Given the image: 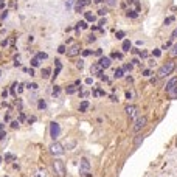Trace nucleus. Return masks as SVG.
<instances>
[{"label":"nucleus","mask_w":177,"mask_h":177,"mask_svg":"<svg viewBox=\"0 0 177 177\" xmlns=\"http://www.w3.org/2000/svg\"><path fill=\"white\" fill-rule=\"evenodd\" d=\"M175 68V64L172 62V61H168L166 64H163L162 67H160V70H159V78H166L168 75H171L172 73V70Z\"/></svg>","instance_id":"1"},{"label":"nucleus","mask_w":177,"mask_h":177,"mask_svg":"<svg viewBox=\"0 0 177 177\" xmlns=\"http://www.w3.org/2000/svg\"><path fill=\"white\" fill-rule=\"evenodd\" d=\"M53 171H54V174H56L57 177H64V175H65V165H64V162L59 160V159H56V160L53 162Z\"/></svg>","instance_id":"2"},{"label":"nucleus","mask_w":177,"mask_h":177,"mask_svg":"<svg viewBox=\"0 0 177 177\" xmlns=\"http://www.w3.org/2000/svg\"><path fill=\"white\" fill-rule=\"evenodd\" d=\"M59 134H61V127H59V124L56 121H51L50 123V137L53 140H57Z\"/></svg>","instance_id":"3"},{"label":"nucleus","mask_w":177,"mask_h":177,"mask_svg":"<svg viewBox=\"0 0 177 177\" xmlns=\"http://www.w3.org/2000/svg\"><path fill=\"white\" fill-rule=\"evenodd\" d=\"M79 172L86 177H90V163L87 159H82L81 160V166H79Z\"/></svg>","instance_id":"4"},{"label":"nucleus","mask_w":177,"mask_h":177,"mask_svg":"<svg viewBox=\"0 0 177 177\" xmlns=\"http://www.w3.org/2000/svg\"><path fill=\"white\" fill-rule=\"evenodd\" d=\"M146 123H148V118L146 116H140L138 120L135 121V126H134V132H140L145 126H146Z\"/></svg>","instance_id":"5"},{"label":"nucleus","mask_w":177,"mask_h":177,"mask_svg":"<svg viewBox=\"0 0 177 177\" xmlns=\"http://www.w3.org/2000/svg\"><path fill=\"white\" fill-rule=\"evenodd\" d=\"M50 151H51V154H54V155H61V154H64V146H62L61 143H53V145L50 146Z\"/></svg>","instance_id":"6"},{"label":"nucleus","mask_w":177,"mask_h":177,"mask_svg":"<svg viewBox=\"0 0 177 177\" xmlns=\"http://www.w3.org/2000/svg\"><path fill=\"white\" fill-rule=\"evenodd\" d=\"M79 51H81V47L78 45V44H75V45H72V47L67 50V56H68V57H75V56L79 54Z\"/></svg>","instance_id":"7"},{"label":"nucleus","mask_w":177,"mask_h":177,"mask_svg":"<svg viewBox=\"0 0 177 177\" xmlns=\"http://www.w3.org/2000/svg\"><path fill=\"white\" fill-rule=\"evenodd\" d=\"M101 65V68L104 70V68H109L110 67V64H112V61H110V57H101L100 59V62H98Z\"/></svg>","instance_id":"8"},{"label":"nucleus","mask_w":177,"mask_h":177,"mask_svg":"<svg viewBox=\"0 0 177 177\" xmlns=\"http://www.w3.org/2000/svg\"><path fill=\"white\" fill-rule=\"evenodd\" d=\"M177 86V78H172V79H169L168 81V84H166V87H165V90L169 93L171 90H174V87Z\"/></svg>","instance_id":"9"},{"label":"nucleus","mask_w":177,"mask_h":177,"mask_svg":"<svg viewBox=\"0 0 177 177\" xmlns=\"http://www.w3.org/2000/svg\"><path fill=\"white\" fill-rule=\"evenodd\" d=\"M54 64H56V70H54V73H53V78H51V81L54 82V79L57 78V75H59V72H61V68H62V64H61V61H54Z\"/></svg>","instance_id":"10"},{"label":"nucleus","mask_w":177,"mask_h":177,"mask_svg":"<svg viewBox=\"0 0 177 177\" xmlns=\"http://www.w3.org/2000/svg\"><path fill=\"white\" fill-rule=\"evenodd\" d=\"M126 112H127V115H129L131 118H135V115H137V107H135V106H127V107H126Z\"/></svg>","instance_id":"11"},{"label":"nucleus","mask_w":177,"mask_h":177,"mask_svg":"<svg viewBox=\"0 0 177 177\" xmlns=\"http://www.w3.org/2000/svg\"><path fill=\"white\" fill-rule=\"evenodd\" d=\"M90 72H92V73H96V75H100V73L103 72V68H101V65H100V64H95V65H92Z\"/></svg>","instance_id":"12"},{"label":"nucleus","mask_w":177,"mask_h":177,"mask_svg":"<svg viewBox=\"0 0 177 177\" xmlns=\"http://www.w3.org/2000/svg\"><path fill=\"white\" fill-rule=\"evenodd\" d=\"M82 8H84V3L81 2V0H78L76 5H75V11H76V13H81V11H82Z\"/></svg>","instance_id":"13"},{"label":"nucleus","mask_w":177,"mask_h":177,"mask_svg":"<svg viewBox=\"0 0 177 177\" xmlns=\"http://www.w3.org/2000/svg\"><path fill=\"white\" fill-rule=\"evenodd\" d=\"M89 106H90L89 101H82V103L79 104V112H86V110L89 109Z\"/></svg>","instance_id":"14"},{"label":"nucleus","mask_w":177,"mask_h":177,"mask_svg":"<svg viewBox=\"0 0 177 177\" xmlns=\"http://www.w3.org/2000/svg\"><path fill=\"white\" fill-rule=\"evenodd\" d=\"M84 16H86V20H87V22H95V19H96L92 13H86Z\"/></svg>","instance_id":"15"},{"label":"nucleus","mask_w":177,"mask_h":177,"mask_svg":"<svg viewBox=\"0 0 177 177\" xmlns=\"http://www.w3.org/2000/svg\"><path fill=\"white\" fill-rule=\"evenodd\" d=\"M76 90H78V87H76V84H72V86H68V87H67V93H68V95H72V93H75Z\"/></svg>","instance_id":"16"},{"label":"nucleus","mask_w":177,"mask_h":177,"mask_svg":"<svg viewBox=\"0 0 177 177\" xmlns=\"http://www.w3.org/2000/svg\"><path fill=\"white\" fill-rule=\"evenodd\" d=\"M41 65V61H39V57H33L31 59V67L34 68V67H39Z\"/></svg>","instance_id":"17"},{"label":"nucleus","mask_w":177,"mask_h":177,"mask_svg":"<svg viewBox=\"0 0 177 177\" xmlns=\"http://www.w3.org/2000/svg\"><path fill=\"white\" fill-rule=\"evenodd\" d=\"M123 73H124V68H116L115 70V78H123Z\"/></svg>","instance_id":"18"},{"label":"nucleus","mask_w":177,"mask_h":177,"mask_svg":"<svg viewBox=\"0 0 177 177\" xmlns=\"http://www.w3.org/2000/svg\"><path fill=\"white\" fill-rule=\"evenodd\" d=\"M131 50V42L129 41H124L123 42V51H129Z\"/></svg>","instance_id":"19"},{"label":"nucleus","mask_w":177,"mask_h":177,"mask_svg":"<svg viewBox=\"0 0 177 177\" xmlns=\"http://www.w3.org/2000/svg\"><path fill=\"white\" fill-rule=\"evenodd\" d=\"M41 75H42V78H48V76H50V68H42V70H41Z\"/></svg>","instance_id":"20"},{"label":"nucleus","mask_w":177,"mask_h":177,"mask_svg":"<svg viewBox=\"0 0 177 177\" xmlns=\"http://www.w3.org/2000/svg\"><path fill=\"white\" fill-rule=\"evenodd\" d=\"M143 138H145L143 135H141V137H137V138H135V148H138L140 143H143Z\"/></svg>","instance_id":"21"},{"label":"nucleus","mask_w":177,"mask_h":177,"mask_svg":"<svg viewBox=\"0 0 177 177\" xmlns=\"http://www.w3.org/2000/svg\"><path fill=\"white\" fill-rule=\"evenodd\" d=\"M37 107H39V109H45V107H47V103H45L44 100H39V103H37Z\"/></svg>","instance_id":"22"},{"label":"nucleus","mask_w":177,"mask_h":177,"mask_svg":"<svg viewBox=\"0 0 177 177\" xmlns=\"http://www.w3.org/2000/svg\"><path fill=\"white\" fill-rule=\"evenodd\" d=\"M137 16H138V14H137V11H132V9H131V11H127V17H132V19H135Z\"/></svg>","instance_id":"23"},{"label":"nucleus","mask_w":177,"mask_h":177,"mask_svg":"<svg viewBox=\"0 0 177 177\" xmlns=\"http://www.w3.org/2000/svg\"><path fill=\"white\" fill-rule=\"evenodd\" d=\"M171 56H172V57H177V44L172 47V50H171Z\"/></svg>","instance_id":"24"},{"label":"nucleus","mask_w":177,"mask_h":177,"mask_svg":"<svg viewBox=\"0 0 177 177\" xmlns=\"http://www.w3.org/2000/svg\"><path fill=\"white\" fill-rule=\"evenodd\" d=\"M37 57H39V59H47L48 54H47V53H42V51H39V53H37Z\"/></svg>","instance_id":"25"},{"label":"nucleus","mask_w":177,"mask_h":177,"mask_svg":"<svg viewBox=\"0 0 177 177\" xmlns=\"http://www.w3.org/2000/svg\"><path fill=\"white\" fill-rule=\"evenodd\" d=\"M106 3L109 6H116V0H106Z\"/></svg>","instance_id":"26"},{"label":"nucleus","mask_w":177,"mask_h":177,"mask_svg":"<svg viewBox=\"0 0 177 177\" xmlns=\"http://www.w3.org/2000/svg\"><path fill=\"white\" fill-rule=\"evenodd\" d=\"M59 92H61V89H59L57 86H54V89H53V95H54V96H57V95H59Z\"/></svg>","instance_id":"27"},{"label":"nucleus","mask_w":177,"mask_h":177,"mask_svg":"<svg viewBox=\"0 0 177 177\" xmlns=\"http://www.w3.org/2000/svg\"><path fill=\"white\" fill-rule=\"evenodd\" d=\"M124 37V31H118L116 33V39H123Z\"/></svg>","instance_id":"28"},{"label":"nucleus","mask_w":177,"mask_h":177,"mask_svg":"<svg viewBox=\"0 0 177 177\" xmlns=\"http://www.w3.org/2000/svg\"><path fill=\"white\" fill-rule=\"evenodd\" d=\"M27 87H28V89H31V90H36V89H37V84H34V82H33V84H28Z\"/></svg>","instance_id":"29"},{"label":"nucleus","mask_w":177,"mask_h":177,"mask_svg":"<svg viewBox=\"0 0 177 177\" xmlns=\"http://www.w3.org/2000/svg\"><path fill=\"white\" fill-rule=\"evenodd\" d=\"M169 95H171V98H177V89H175V90H171Z\"/></svg>","instance_id":"30"},{"label":"nucleus","mask_w":177,"mask_h":177,"mask_svg":"<svg viewBox=\"0 0 177 177\" xmlns=\"http://www.w3.org/2000/svg\"><path fill=\"white\" fill-rule=\"evenodd\" d=\"M76 67H78V68H82V67H84V61H78V62H76Z\"/></svg>","instance_id":"31"},{"label":"nucleus","mask_w":177,"mask_h":177,"mask_svg":"<svg viewBox=\"0 0 177 177\" xmlns=\"http://www.w3.org/2000/svg\"><path fill=\"white\" fill-rule=\"evenodd\" d=\"M171 22H174V17H168L166 20H165V25H168V23H171Z\"/></svg>","instance_id":"32"},{"label":"nucleus","mask_w":177,"mask_h":177,"mask_svg":"<svg viewBox=\"0 0 177 177\" xmlns=\"http://www.w3.org/2000/svg\"><path fill=\"white\" fill-rule=\"evenodd\" d=\"M152 54H154L155 57H159V56H160L162 53H160V50H154V51H152Z\"/></svg>","instance_id":"33"},{"label":"nucleus","mask_w":177,"mask_h":177,"mask_svg":"<svg viewBox=\"0 0 177 177\" xmlns=\"http://www.w3.org/2000/svg\"><path fill=\"white\" fill-rule=\"evenodd\" d=\"M57 51H59V53H65V45H61V47L57 48Z\"/></svg>","instance_id":"34"},{"label":"nucleus","mask_w":177,"mask_h":177,"mask_svg":"<svg viewBox=\"0 0 177 177\" xmlns=\"http://www.w3.org/2000/svg\"><path fill=\"white\" fill-rule=\"evenodd\" d=\"M78 25H79L81 28H87V23H86L84 20H82V22H78Z\"/></svg>","instance_id":"35"},{"label":"nucleus","mask_w":177,"mask_h":177,"mask_svg":"<svg viewBox=\"0 0 177 177\" xmlns=\"http://www.w3.org/2000/svg\"><path fill=\"white\" fill-rule=\"evenodd\" d=\"M14 159V155H11V154H6L5 155V160H13Z\"/></svg>","instance_id":"36"},{"label":"nucleus","mask_w":177,"mask_h":177,"mask_svg":"<svg viewBox=\"0 0 177 177\" xmlns=\"http://www.w3.org/2000/svg\"><path fill=\"white\" fill-rule=\"evenodd\" d=\"M90 54H92L90 50H84V51H82V56H90Z\"/></svg>","instance_id":"37"},{"label":"nucleus","mask_w":177,"mask_h":177,"mask_svg":"<svg viewBox=\"0 0 177 177\" xmlns=\"http://www.w3.org/2000/svg\"><path fill=\"white\" fill-rule=\"evenodd\" d=\"M95 41H96V37H95L93 34H90V36H89V42H95Z\"/></svg>","instance_id":"38"},{"label":"nucleus","mask_w":177,"mask_h":177,"mask_svg":"<svg viewBox=\"0 0 177 177\" xmlns=\"http://www.w3.org/2000/svg\"><path fill=\"white\" fill-rule=\"evenodd\" d=\"M106 9H100V11H98V16H106Z\"/></svg>","instance_id":"39"},{"label":"nucleus","mask_w":177,"mask_h":177,"mask_svg":"<svg viewBox=\"0 0 177 177\" xmlns=\"http://www.w3.org/2000/svg\"><path fill=\"white\" fill-rule=\"evenodd\" d=\"M11 126H13V129L19 127V121H13V123H11Z\"/></svg>","instance_id":"40"},{"label":"nucleus","mask_w":177,"mask_h":177,"mask_svg":"<svg viewBox=\"0 0 177 177\" xmlns=\"http://www.w3.org/2000/svg\"><path fill=\"white\" fill-rule=\"evenodd\" d=\"M171 37H172V39H177V30H174V31H172V34H171Z\"/></svg>","instance_id":"41"},{"label":"nucleus","mask_w":177,"mask_h":177,"mask_svg":"<svg viewBox=\"0 0 177 177\" xmlns=\"http://www.w3.org/2000/svg\"><path fill=\"white\" fill-rule=\"evenodd\" d=\"M5 137H6V134H5V132H0V141H2V140L5 138Z\"/></svg>","instance_id":"42"},{"label":"nucleus","mask_w":177,"mask_h":177,"mask_svg":"<svg viewBox=\"0 0 177 177\" xmlns=\"http://www.w3.org/2000/svg\"><path fill=\"white\" fill-rule=\"evenodd\" d=\"M9 42H8V39H5V41H2V47H6Z\"/></svg>","instance_id":"43"},{"label":"nucleus","mask_w":177,"mask_h":177,"mask_svg":"<svg viewBox=\"0 0 177 177\" xmlns=\"http://www.w3.org/2000/svg\"><path fill=\"white\" fill-rule=\"evenodd\" d=\"M22 90H23V84H19V89H17V92H19V93H20Z\"/></svg>","instance_id":"44"},{"label":"nucleus","mask_w":177,"mask_h":177,"mask_svg":"<svg viewBox=\"0 0 177 177\" xmlns=\"http://www.w3.org/2000/svg\"><path fill=\"white\" fill-rule=\"evenodd\" d=\"M124 70H132V65H131V64H126V65H124Z\"/></svg>","instance_id":"45"},{"label":"nucleus","mask_w":177,"mask_h":177,"mask_svg":"<svg viewBox=\"0 0 177 177\" xmlns=\"http://www.w3.org/2000/svg\"><path fill=\"white\" fill-rule=\"evenodd\" d=\"M149 75H151V70H145L143 72V76H149Z\"/></svg>","instance_id":"46"},{"label":"nucleus","mask_w":177,"mask_h":177,"mask_svg":"<svg viewBox=\"0 0 177 177\" xmlns=\"http://www.w3.org/2000/svg\"><path fill=\"white\" fill-rule=\"evenodd\" d=\"M95 54H96V56H101V54H103V50H96Z\"/></svg>","instance_id":"47"},{"label":"nucleus","mask_w":177,"mask_h":177,"mask_svg":"<svg viewBox=\"0 0 177 177\" xmlns=\"http://www.w3.org/2000/svg\"><path fill=\"white\" fill-rule=\"evenodd\" d=\"M81 2H82V3H84V6H86V5H89V3L92 2V0H81Z\"/></svg>","instance_id":"48"},{"label":"nucleus","mask_w":177,"mask_h":177,"mask_svg":"<svg viewBox=\"0 0 177 177\" xmlns=\"http://www.w3.org/2000/svg\"><path fill=\"white\" fill-rule=\"evenodd\" d=\"M140 56H141V57H146V56H148V53H146V51H140Z\"/></svg>","instance_id":"49"},{"label":"nucleus","mask_w":177,"mask_h":177,"mask_svg":"<svg viewBox=\"0 0 177 177\" xmlns=\"http://www.w3.org/2000/svg\"><path fill=\"white\" fill-rule=\"evenodd\" d=\"M106 25V20H100V27H104Z\"/></svg>","instance_id":"50"},{"label":"nucleus","mask_w":177,"mask_h":177,"mask_svg":"<svg viewBox=\"0 0 177 177\" xmlns=\"http://www.w3.org/2000/svg\"><path fill=\"white\" fill-rule=\"evenodd\" d=\"M28 72H30V76H34V70H33V68H30Z\"/></svg>","instance_id":"51"},{"label":"nucleus","mask_w":177,"mask_h":177,"mask_svg":"<svg viewBox=\"0 0 177 177\" xmlns=\"http://www.w3.org/2000/svg\"><path fill=\"white\" fill-rule=\"evenodd\" d=\"M5 6V2H3V0H0V8H3Z\"/></svg>","instance_id":"52"},{"label":"nucleus","mask_w":177,"mask_h":177,"mask_svg":"<svg viewBox=\"0 0 177 177\" xmlns=\"http://www.w3.org/2000/svg\"><path fill=\"white\" fill-rule=\"evenodd\" d=\"M103 2V0H95V3H101Z\"/></svg>","instance_id":"53"},{"label":"nucleus","mask_w":177,"mask_h":177,"mask_svg":"<svg viewBox=\"0 0 177 177\" xmlns=\"http://www.w3.org/2000/svg\"><path fill=\"white\" fill-rule=\"evenodd\" d=\"M0 129H3V124H0Z\"/></svg>","instance_id":"54"},{"label":"nucleus","mask_w":177,"mask_h":177,"mask_svg":"<svg viewBox=\"0 0 177 177\" xmlns=\"http://www.w3.org/2000/svg\"><path fill=\"white\" fill-rule=\"evenodd\" d=\"M0 162H2V157H0Z\"/></svg>","instance_id":"55"},{"label":"nucleus","mask_w":177,"mask_h":177,"mask_svg":"<svg viewBox=\"0 0 177 177\" xmlns=\"http://www.w3.org/2000/svg\"><path fill=\"white\" fill-rule=\"evenodd\" d=\"M0 75H2V72H0Z\"/></svg>","instance_id":"56"}]
</instances>
